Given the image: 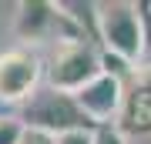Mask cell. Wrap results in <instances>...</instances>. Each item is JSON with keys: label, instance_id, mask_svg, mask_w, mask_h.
<instances>
[{"label": "cell", "instance_id": "cell-5", "mask_svg": "<svg viewBox=\"0 0 151 144\" xmlns=\"http://www.w3.org/2000/svg\"><path fill=\"white\" fill-rule=\"evenodd\" d=\"M44 60L30 47H14L0 54V104H27L40 91Z\"/></svg>", "mask_w": 151, "mask_h": 144}, {"label": "cell", "instance_id": "cell-12", "mask_svg": "<svg viewBox=\"0 0 151 144\" xmlns=\"http://www.w3.org/2000/svg\"><path fill=\"white\" fill-rule=\"evenodd\" d=\"M20 144H57V138H54V134H44V131H30L27 128V134H24Z\"/></svg>", "mask_w": 151, "mask_h": 144}, {"label": "cell", "instance_id": "cell-10", "mask_svg": "<svg viewBox=\"0 0 151 144\" xmlns=\"http://www.w3.org/2000/svg\"><path fill=\"white\" fill-rule=\"evenodd\" d=\"M94 144H128V134H121L118 124H104L94 128Z\"/></svg>", "mask_w": 151, "mask_h": 144}, {"label": "cell", "instance_id": "cell-7", "mask_svg": "<svg viewBox=\"0 0 151 144\" xmlns=\"http://www.w3.org/2000/svg\"><path fill=\"white\" fill-rule=\"evenodd\" d=\"M118 128L121 134H138V138L151 134V70L134 74V80L128 84Z\"/></svg>", "mask_w": 151, "mask_h": 144}, {"label": "cell", "instance_id": "cell-8", "mask_svg": "<svg viewBox=\"0 0 151 144\" xmlns=\"http://www.w3.org/2000/svg\"><path fill=\"white\" fill-rule=\"evenodd\" d=\"M138 17H141V67L138 70H151V0H138Z\"/></svg>", "mask_w": 151, "mask_h": 144}, {"label": "cell", "instance_id": "cell-1", "mask_svg": "<svg viewBox=\"0 0 151 144\" xmlns=\"http://www.w3.org/2000/svg\"><path fill=\"white\" fill-rule=\"evenodd\" d=\"M94 37L101 40V54L124 60L128 67H141V17L131 0H104L94 4Z\"/></svg>", "mask_w": 151, "mask_h": 144}, {"label": "cell", "instance_id": "cell-4", "mask_svg": "<svg viewBox=\"0 0 151 144\" xmlns=\"http://www.w3.org/2000/svg\"><path fill=\"white\" fill-rule=\"evenodd\" d=\"M20 117H24V124H27L30 131H44V134H54V138H60V134H67V131L94 128V124L87 121V114L81 111L77 97L57 91V87H50V84H44L40 91L20 107Z\"/></svg>", "mask_w": 151, "mask_h": 144}, {"label": "cell", "instance_id": "cell-3", "mask_svg": "<svg viewBox=\"0 0 151 144\" xmlns=\"http://www.w3.org/2000/svg\"><path fill=\"white\" fill-rule=\"evenodd\" d=\"M101 70H104V57L94 47V40H67L50 47L47 60H44V84L64 94H77Z\"/></svg>", "mask_w": 151, "mask_h": 144}, {"label": "cell", "instance_id": "cell-9", "mask_svg": "<svg viewBox=\"0 0 151 144\" xmlns=\"http://www.w3.org/2000/svg\"><path fill=\"white\" fill-rule=\"evenodd\" d=\"M24 134H27V124L20 114H0V144H20Z\"/></svg>", "mask_w": 151, "mask_h": 144}, {"label": "cell", "instance_id": "cell-6", "mask_svg": "<svg viewBox=\"0 0 151 144\" xmlns=\"http://www.w3.org/2000/svg\"><path fill=\"white\" fill-rule=\"evenodd\" d=\"M124 94H128V80L121 74H111V70H101L87 87H81L74 97L81 104V111L87 114V121L94 128H104V124H118L121 107H124Z\"/></svg>", "mask_w": 151, "mask_h": 144}, {"label": "cell", "instance_id": "cell-2", "mask_svg": "<svg viewBox=\"0 0 151 144\" xmlns=\"http://www.w3.org/2000/svg\"><path fill=\"white\" fill-rule=\"evenodd\" d=\"M14 34L27 44H67V40H87L84 24L74 14H67L64 4H47V0H24L17 4Z\"/></svg>", "mask_w": 151, "mask_h": 144}, {"label": "cell", "instance_id": "cell-11", "mask_svg": "<svg viewBox=\"0 0 151 144\" xmlns=\"http://www.w3.org/2000/svg\"><path fill=\"white\" fill-rule=\"evenodd\" d=\"M57 144H94V128H84V131H67L60 134Z\"/></svg>", "mask_w": 151, "mask_h": 144}]
</instances>
